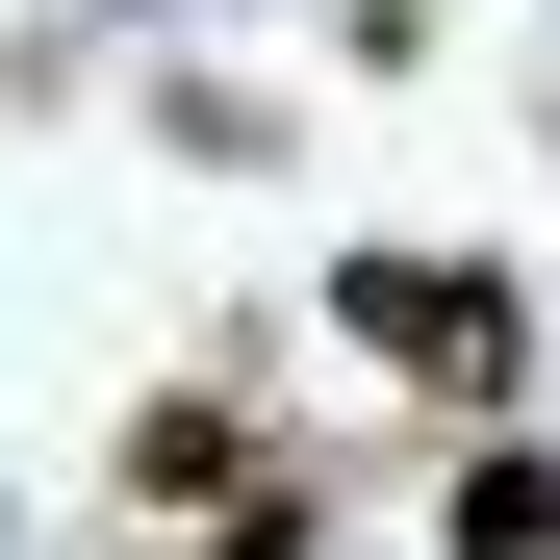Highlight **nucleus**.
Returning <instances> with one entry per match:
<instances>
[{
    "label": "nucleus",
    "mask_w": 560,
    "mask_h": 560,
    "mask_svg": "<svg viewBox=\"0 0 560 560\" xmlns=\"http://www.w3.org/2000/svg\"><path fill=\"white\" fill-rule=\"evenodd\" d=\"M331 306L383 331L408 383H510V357H535V306H510L485 255H331Z\"/></svg>",
    "instance_id": "nucleus-1"
},
{
    "label": "nucleus",
    "mask_w": 560,
    "mask_h": 560,
    "mask_svg": "<svg viewBox=\"0 0 560 560\" xmlns=\"http://www.w3.org/2000/svg\"><path fill=\"white\" fill-rule=\"evenodd\" d=\"M230 485H255V433H230V408H205V383H178V408H153V433H128V510H230Z\"/></svg>",
    "instance_id": "nucleus-2"
},
{
    "label": "nucleus",
    "mask_w": 560,
    "mask_h": 560,
    "mask_svg": "<svg viewBox=\"0 0 560 560\" xmlns=\"http://www.w3.org/2000/svg\"><path fill=\"white\" fill-rule=\"evenodd\" d=\"M433 510H458V560H560V458H458Z\"/></svg>",
    "instance_id": "nucleus-3"
},
{
    "label": "nucleus",
    "mask_w": 560,
    "mask_h": 560,
    "mask_svg": "<svg viewBox=\"0 0 560 560\" xmlns=\"http://www.w3.org/2000/svg\"><path fill=\"white\" fill-rule=\"evenodd\" d=\"M205 560H306V485H230V510H205Z\"/></svg>",
    "instance_id": "nucleus-4"
}]
</instances>
